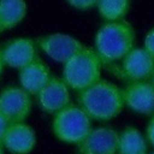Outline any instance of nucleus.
I'll use <instances>...</instances> for the list:
<instances>
[{
    "label": "nucleus",
    "mask_w": 154,
    "mask_h": 154,
    "mask_svg": "<svg viewBox=\"0 0 154 154\" xmlns=\"http://www.w3.org/2000/svg\"><path fill=\"white\" fill-rule=\"evenodd\" d=\"M78 106L90 119L106 122L116 118L125 107L123 89L114 83L99 79L78 91Z\"/></svg>",
    "instance_id": "obj_1"
},
{
    "label": "nucleus",
    "mask_w": 154,
    "mask_h": 154,
    "mask_svg": "<svg viewBox=\"0 0 154 154\" xmlns=\"http://www.w3.org/2000/svg\"><path fill=\"white\" fill-rule=\"evenodd\" d=\"M95 52L102 64L122 60L136 43L134 26L125 19L107 22L95 35Z\"/></svg>",
    "instance_id": "obj_2"
},
{
    "label": "nucleus",
    "mask_w": 154,
    "mask_h": 154,
    "mask_svg": "<svg viewBox=\"0 0 154 154\" xmlns=\"http://www.w3.org/2000/svg\"><path fill=\"white\" fill-rule=\"evenodd\" d=\"M101 65L95 49L83 46L64 63L63 79L69 88L79 91L101 78Z\"/></svg>",
    "instance_id": "obj_3"
},
{
    "label": "nucleus",
    "mask_w": 154,
    "mask_h": 154,
    "mask_svg": "<svg viewBox=\"0 0 154 154\" xmlns=\"http://www.w3.org/2000/svg\"><path fill=\"white\" fill-rule=\"evenodd\" d=\"M52 128L58 140L77 144L91 130V119L79 106L69 103L54 114Z\"/></svg>",
    "instance_id": "obj_4"
},
{
    "label": "nucleus",
    "mask_w": 154,
    "mask_h": 154,
    "mask_svg": "<svg viewBox=\"0 0 154 154\" xmlns=\"http://www.w3.org/2000/svg\"><path fill=\"white\" fill-rule=\"evenodd\" d=\"M30 111V94L22 87H6L0 91V113L10 124L24 122Z\"/></svg>",
    "instance_id": "obj_5"
},
{
    "label": "nucleus",
    "mask_w": 154,
    "mask_h": 154,
    "mask_svg": "<svg viewBox=\"0 0 154 154\" xmlns=\"http://www.w3.org/2000/svg\"><path fill=\"white\" fill-rule=\"evenodd\" d=\"M119 132L109 126L91 129L77 143L76 154H117Z\"/></svg>",
    "instance_id": "obj_6"
},
{
    "label": "nucleus",
    "mask_w": 154,
    "mask_h": 154,
    "mask_svg": "<svg viewBox=\"0 0 154 154\" xmlns=\"http://www.w3.org/2000/svg\"><path fill=\"white\" fill-rule=\"evenodd\" d=\"M119 71L128 82L149 81L154 72V58L143 47L135 46L122 59Z\"/></svg>",
    "instance_id": "obj_7"
},
{
    "label": "nucleus",
    "mask_w": 154,
    "mask_h": 154,
    "mask_svg": "<svg viewBox=\"0 0 154 154\" xmlns=\"http://www.w3.org/2000/svg\"><path fill=\"white\" fill-rule=\"evenodd\" d=\"M122 89L124 103L131 111L144 116L154 113V84L150 79L128 82Z\"/></svg>",
    "instance_id": "obj_8"
},
{
    "label": "nucleus",
    "mask_w": 154,
    "mask_h": 154,
    "mask_svg": "<svg viewBox=\"0 0 154 154\" xmlns=\"http://www.w3.org/2000/svg\"><path fill=\"white\" fill-rule=\"evenodd\" d=\"M38 47L53 60L58 63H66L83 45L71 35L51 34L40 36L36 40Z\"/></svg>",
    "instance_id": "obj_9"
},
{
    "label": "nucleus",
    "mask_w": 154,
    "mask_h": 154,
    "mask_svg": "<svg viewBox=\"0 0 154 154\" xmlns=\"http://www.w3.org/2000/svg\"><path fill=\"white\" fill-rule=\"evenodd\" d=\"M36 58L35 43L28 37L11 40L0 48V59L2 64L13 69L20 70Z\"/></svg>",
    "instance_id": "obj_10"
},
{
    "label": "nucleus",
    "mask_w": 154,
    "mask_h": 154,
    "mask_svg": "<svg viewBox=\"0 0 154 154\" xmlns=\"http://www.w3.org/2000/svg\"><path fill=\"white\" fill-rule=\"evenodd\" d=\"M37 102L47 113H57L70 103V91L63 78L51 77L37 93Z\"/></svg>",
    "instance_id": "obj_11"
},
{
    "label": "nucleus",
    "mask_w": 154,
    "mask_h": 154,
    "mask_svg": "<svg viewBox=\"0 0 154 154\" xmlns=\"http://www.w3.org/2000/svg\"><path fill=\"white\" fill-rule=\"evenodd\" d=\"M1 144H4L11 154H29L36 144V134L34 129L24 122L11 123Z\"/></svg>",
    "instance_id": "obj_12"
},
{
    "label": "nucleus",
    "mask_w": 154,
    "mask_h": 154,
    "mask_svg": "<svg viewBox=\"0 0 154 154\" xmlns=\"http://www.w3.org/2000/svg\"><path fill=\"white\" fill-rule=\"evenodd\" d=\"M51 77L52 76L47 65L38 58L19 70L20 85L30 95H37Z\"/></svg>",
    "instance_id": "obj_13"
},
{
    "label": "nucleus",
    "mask_w": 154,
    "mask_h": 154,
    "mask_svg": "<svg viewBox=\"0 0 154 154\" xmlns=\"http://www.w3.org/2000/svg\"><path fill=\"white\" fill-rule=\"evenodd\" d=\"M148 141L135 126H126L119 132L117 154H148Z\"/></svg>",
    "instance_id": "obj_14"
},
{
    "label": "nucleus",
    "mask_w": 154,
    "mask_h": 154,
    "mask_svg": "<svg viewBox=\"0 0 154 154\" xmlns=\"http://www.w3.org/2000/svg\"><path fill=\"white\" fill-rule=\"evenodd\" d=\"M26 14L24 0H0V31L18 25Z\"/></svg>",
    "instance_id": "obj_15"
},
{
    "label": "nucleus",
    "mask_w": 154,
    "mask_h": 154,
    "mask_svg": "<svg viewBox=\"0 0 154 154\" xmlns=\"http://www.w3.org/2000/svg\"><path fill=\"white\" fill-rule=\"evenodd\" d=\"M100 16L107 20H119L125 17L130 8V0H97Z\"/></svg>",
    "instance_id": "obj_16"
},
{
    "label": "nucleus",
    "mask_w": 154,
    "mask_h": 154,
    "mask_svg": "<svg viewBox=\"0 0 154 154\" xmlns=\"http://www.w3.org/2000/svg\"><path fill=\"white\" fill-rule=\"evenodd\" d=\"M143 48L154 58V26L146 34L143 40Z\"/></svg>",
    "instance_id": "obj_17"
},
{
    "label": "nucleus",
    "mask_w": 154,
    "mask_h": 154,
    "mask_svg": "<svg viewBox=\"0 0 154 154\" xmlns=\"http://www.w3.org/2000/svg\"><path fill=\"white\" fill-rule=\"evenodd\" d=\"M67 2L78 10H88L97 4V0H67Z\"/></svg>",
    "instance_id": "obj_18"
},
{
    "label": "nucleus",
    "mask_w": 154,
    "mask_h": 154,
    "mask_svg": "<svg viewBox=\"0 0 154 154\" xmlns=\"http://www.w3.org/2000/svg\"><path fill=\"white\" fill-rule=\"evenodd\" d=\"M144 136H146V138L148 141V144L154 148V113L150 116V118H149V120L147 123Z\"/></svg>",
    "instance_id": "obj_19"
},
{
    "label": "nucleus",
    "mask_w": 154,
    "mask_h": 154,
    "mask_svg": "<svg viewBox=\"0 0 154 154\" xmlns=\"http://www.w3.org/2000/svg\"><path fill=\"white\" fill-rule=\"evenodd\" d=\"M8 125H10L8 120L0 113V144H1V142H2V138H4L5 134H6V130H7Z\"/></svg>",
    "instance_id": "obj_20"
},
{
    "label": "nucleus",
    "mask_w": 154,
    "mask_h": 154,
    "mask_svg": "<svg viewBox=\"0 0 154 154\" xmlns=\"http://www.w3.org/2000/svg\"><path fill=\"white\" fill-rule=\"evenodd\" d=\"M2 69H4V64H2V61H1V59H0V76H1V73H2Z\"/></svg>",
    "instance_id": "obj_21"
},
{
    "label": "nucleus",
    "mask_w": 154,
    "mask_h": 154,
    "mask_svg": "<svg viewBox=\"0 0 154 154\" xmlns=\"http://www.w3.org/2000/svg\"><path fill=\"white\" fill-rule=\"evenodd\" d=\"M150 82L154 84V72H153V75H152V77H150Z\"/></svg>",
    "instance_id": "obj_22"
},
{
    "label": "nucleus",
    "mask_w": 154,
    "mask_h": 154,
    "mask_svg": "<svg viewBox=\"0 0 154 154\" xmlns=\"http://www.w3.org/2000/svg\"><path fill=\"white\" fill-rule=\"evenodd\" d=\"M0 154H4V150H2V148H1V144H0Z\"/></svg>",
    "instance_id": "obj_23"
},
{
    "label": "nucleus",
    "mask_w": 154,
    "mask_h": 154,
    "mask_svg": "<svg viewBox=\"0 0 154 154\" xmlns=\"http://www.w3.org/2000/svg\"><path fill=\"white\" fill-rule=\"evenodd\" d=\"M148 154H154V150H153V152H150V153H148Z\"/></svg>",
    "instance_id": "obj_24"
}]
</instances>
